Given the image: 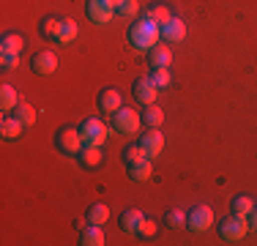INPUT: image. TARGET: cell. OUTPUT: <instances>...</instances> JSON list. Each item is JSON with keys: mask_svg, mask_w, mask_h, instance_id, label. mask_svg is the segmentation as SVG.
<instances>
[{"mask_svg": "<svg viewBox=\"0 0 257 246\" xmlns=\"http://www.w3.org/2000/svg\"><path fill=\"white\" fill-rule=\"evenodd\" d=\"M159 39H162V25H156L154 20H148V17H145L143 22H134L132 30H128V41L137 49H145V52H148L151 47H156Z\"/></svg>", "mask_w": 257, "mask_h": 246, "instance_id": "1", "label": "cell"}, {"mask_svg": "<svg viewBox=\"0 0 257 246\" xmlns=\"http://www.w3.org/2000/svg\"><path fill=\"white\" fill-rule=\"evenodd\" d=\"M143 126V115H137V109L120 107L118 112H112V129L120 134H137Z\"/></svg>", "mask_w": 257, "mask_h": 246, "instance_id": "2", "label": "cell"}, {"mask_svg": "<svg viewBox=\"0 0 257 246\" xmlns=\"http://www.w3.org/2000/svg\"><path fill=\"white\" fill-rule=\"evenodd\" d=\"M55 145H58V151L66 153V156H77V153L82 151V134H79V129H74V126H63L55 134Z\"/></svg>", "mask_w": 257, "mask_h": 246, "instance_id": "3", "label": "cell"}, {"mask_svg": "<svg viewBox=\"0 0 257 246\" xmlns=\"http://www.w3.org/2000/svg\"><path fill=\"white\" fill-rule=\"evenodd\" d=\"M249 230V219L246 216H238V213H232V216L222 219L219 221V235H222V241H241L243 235H246Z\"/></svg>", "mask_w": 257, "mask_h": 246, "instance_id": "4", "label": "cell"}, {"mask_svg": "<svg viewBox=\"0 0 257 246\" xmlns=\"http://www.w3.org/2000/svg\"><path fill=\"white\" fill-rule=\"evenodd\" d=\"M79 134H82V145H99L101 148L109 132L99 118H88V120H82V126H79Z\"/></svg>", "mask_w": 257, "mask_h": 246, "instance_id": "5", "label": "cell"}, {"mask_svg": "<svg viewBox=\"0 0 257 246\" xmlns=\"http://www.w3.org/2000/svg\"><path fill=\"white\" fill-rule=\"evenodd\" d=\"M186 224L192 232H205L213 224V211L208 205H194L192 213H186Z\"/></svg>", "mask_w": 257, "mask_h": 246, "instance_id": "6", "label": "cell"}, {"mask_svg": "<svg viewBox=\"0 0 257 246\" xmlns=\"http://www.w3.org/2000/svg\"><path fill=\"white\" fill-rule=\"evenodd\" d=\"M156 96H159V88L151 82V77H137L134 79V98H137L143 107L156 104Z\"/></svg>", "mask_w": 257, "mask_h": 246, "instance_id": "7", "label": "cell"}, {"mask_svg": "<svg viewBox=\"0 0 257 246\" xmlns=\"http://www.w3.org/2000/svg\"><path fill=\"white\" fill-rule=\"evenodd\" d=\"M85 11H88V20L96 22V25H107L109 20H112V14H115V9L107 3V0H88Z\"/></svg>", "mask_w": 257, "mask_h": 246, "instance_id": "8", "label": "cell"}, {"mask_svg": "<svg viewBox=\"0 0 257 246\" xmlns=\"http://www.w3.org/2000/svg\"><path fill=\"white\" fill-rule=\"evenodd\" d=\"M162 39L167 41V44H178V41H183L186 39V22L173 14L167 22L162 25Z\"/></svg>", "mask_w": 257, "mask_h": 246, "instance_id": "9", "label": "cell"}, {"mask_svg": "<svg viewBox=\"0 0 257 246\" xmlns=\"http://www.w3.org/2000/svg\"><path fill=\"white\" fill-rule=\"evenodd\" d=\"M30 69L36 74H52L58 69V55L50 52V49H41V52H36L33 58H30Z\"/></svg>", "mask_w": 257, "mask_h": 246, "instance_id": "10", "label": "cell"}, {"mask_svg": "<svg viewBox=\"0 0 257 246\" xmlns=\"http://www.w3.org/2000/svg\"><path fill=\"white\" fill-rule=\"evenodd\" d=\"M140 145H143V151L148 153L151 159L159 156V153H162V148H164L162 132H159V129H148V132H143V137H140Z\"/></svg>", "mask_w": 257, "mask_h": 246, "instance_id": "11", "label": "cell"}, {"mask_svg": "<svg viewBox=\"0 0 257 246\" xmlns=\"http://www.w3.org/2000/svg\"><path fill=\"white\" fill-rule=\"evenodd\" d=\"M77 159L85 170H96V167H101V162H104V151L99 145H82V151L77 153Z\"/></svg>", "mask_w": 257, "mask_h": 246, "instance_id": "12", "label": "cell"}, {"mask_svg": "<svg viewBox=\"0 0 257 246\" xmlns=\"http://www.w3.org/2000/svg\"><path fill=\"white\" fill-rule=\"evenodd\" d=\"M148 60L154 69H170V63H173V49L167 44H156L148 49Z\"/></svg>", "mask_w": 257, "mask_h": 246, "instance_id": "13", "label": "cell"}, {"mask_svg": "<svg viewBox=\"0 0 257 246\" xmlns=\"http://www.w3.org/2000/svg\"><path fill=\"white\" fill-rule=\"evenodd\" d=\"M99 107L104 112H118V109L123 107V98H120V93L115 88H104L99 93Z\"/></svg>", "mask_w": 257, "mask_h": 246, "instance_id": "14", "label": "cell"}, {"mask_svg": "<svg viewBox=\"0 0 257 246\" xmlns=\"http://www.w3.org/2000/svg\"><path fill=\"white\" fill-rule=\"evenodd\" d=\"M22 49H25V36H22V33H17V30H11V33H6L3 39H0V52L20 55Z\"/></svg>", "mask_w": 257, "mask_h": 246, "instance_id": "15", "label": "cell"}, {"mask_svg": "<svg viewBox=\"0 0 257 246\" xmlns=\"http://www.w3.org/2000/svg\"><path fill=\"white\" fill-rule=\"evenodd\" d=\"M107 238H104V227L101 224H88L82 227V235H79V243L82 246H101Z\"/></svg>", "mask_w": 257, "mask_h": 246, "instance_id": "16", "label": "cell"}, {"mask_svg": "<svg viewBox=\"0 0 257 246\" xmlns=\"http://www.w3.org/2000/svg\"><path fill=\"white\" fill-rule=\"evenodd\" d=\"M151 175H154V164H151V159H143V162H137V164H128V178H132V181L143 183V181H148Z\"/></svg>", "mask_w": 257, "mask_h": 246, "instance_id": "17", "label": "cell"}, {"mask_svg": "<svg viewBox=\"0 0 257 246\" xmlns=\"http://www.w3.org/2000/svg\"><path fill=\"white\" fill-rule=\"evenodd\" d=\"M85 219H88V224H107L109 221V208L104 205V202H93V205L88 208V213H85Z\"/></svg>", "mask_w": 257, "mask_h": 246, "instance_id": "18", "label": "cell"}, {"mask_svg": "<svg viewBox=\"0 0 257 246\" xmlns=\"http://www.w3.org/2000/svg\"><path fill=\"white\" fill-rule=\"evenodd\" d=\"M77 22L74 20H69V17H63V22H60V30H58V36H55V41L58 44H71V41L77 39Z\"/></svg>", "mask_w": 257, "mask_h": 246, "instance_id": "19", "label": "cell"}, {"mask_svg": "<svg viewBox=\"0 0 257 246\" xmlns=\"http://www.w3.org/2000/svg\"><path fill=\"white\" fill-rule=\"evenodd\" d=\"M17 104H20L17 88L14 85H3V88H0V109H3V112H11V109H17Z\"/></svg>", "mask_w": 257, "mask_h": 246, "instance_id": "20", "label": "cell"}, {"mask_svg": "<svg viewBox=\"0 0 257 246\" xmlns=\"http://www.w3.org/2000/svg\"><path fill=\"white\" fill-rule=\"evenodd\" d=\"M140 221H143V211H140V208H128V211H123V216H120V230L137 232Z\"/></svg>", "mask_w": 257, "mask_h": 246, "instance_id": "21", "label": "cell"}, {"mask_svg": "<svg viewBox=\"0 0 257 246\" xmlns=\"http://www.w3.org/2000/svg\"><path fill=\"white\" fill-rule=\"evenodd\" d=\"M22 129H25V123H22L17 115H11V118H3V123H0V132H3L6 140H17L22 134Z\"/></svg>", "mask_w": 257, "mask_h": 246, "instance_id": "22", "label": "cell"}, {"mask_svg": "<svg viewBox=\"0 0 257 246\" xmlns=\"http://www.w3.org/2000/svg\"><path fill=\"white\" fill-rule=\"evenodd\" d=\"M143 123L148 129H159L164 123V109L159 107V104H148V107H145V112H143Z\"/></svg>", "mask_w": 257, "mask_h": 246, "instance_id": "23", "label": "cell"}, {"mask_svg": "<svg viewBox=\"0 0 257 246\" xmlns=\"http://www.w3.org/2000/svg\"><path fill=\"white\" fill-rule=\"evenodd\" d=\"M254 205H257V202H254L249 194H238V197H232V213H238V216H249Z\"/></svg>", "mask_w": 257, "mask_h": 246, "instance_id": "24", "label": "cell"}, {"mask_svg": "<svg viewBox=\"0 0 257 246\" xmlns=\"http://www.w3.org/2000/svg\"><path fill=\"white\" fill-rule=\"evenodd\" d=\"M143 159H151L148 153L143 151V145H128L126 151H123V162H126V167H128V164H137V162H143Z\"/></svg>", "mask_w": 257, "mask_h": 246, "instance_id": "25", "label": "cell"}, {"mask_svg": "<svg viewBox=\"0 0 257 246\" xmlns=\"http://www.w3.org/2000/svg\"><path fill=\"white\" fill-rule=\"evenodd\" d=\"M145 17H148V20H154L156 25H164V22H167L173 14H170V9H167V6L156 3V6H151V9H148V14H145Z\"/></svg>", "mask_w": 257, "mask_h": 246, "instance_id": "26", "label": "cell"}, {"mask_svg": "<svg viewBox=\"0 0 257 246\" xmlns=\"http://www.w3.org/2000/svg\"><path fill=\"white\" fill-rule=\"evenodd\" d=\"M14 115H17V118H20L22 123H25V126H30V123H33V120H36V109H33V107H30V104H28V101H20V104H17V109H14Z\"/></svg>", "mask_w": 257, "mask_h": 246, "instance_id": "27", "label": "cell"}, {"mask_svg": "<svg viewBox=\"0 0 257 246\" xmlns=\"http://www.w3.org/2000/svg\"><path fill=\"white\" fill-rule=\"evenodd\" d=\"M60 17H47L44 22H41V33L47 36V39H55V36H58V30H60Z\"/></svg>", "mask_w": 257, "mask_h": 246, "instance_id": "28", "label": "cell"}, {"mask_svg": "<svg viewBox=\"0 0 257 246\" xmlns=\"http://www.w3.org/2000/svg\"><path fill=\"white\" fill-rule=\"evenodd\" d=\"M148 77H151V82H154L156 88H167L170 79H173V77H170V69H154Z\"/></svg>", "mask_w": 257, "mask_h": 246, "instance_id": "29", "label": "cell"}, {"mask_svg": "<svg viewBox=\"0 0 257 246\" xmlns=\"http://www.w3.org/2000/svg\"><path fill=\"white\" fill-rule=\"evenodd\" d=\"M137 11H140L137 0H123V3L118 6V14L120 17H128V20H132V17H137Z\"/></svg>", "mask_w": 257, "mask_h": 246, "instance_id": "30", "label": "cell"}, {"mask_svg": "<svg viewBox=\"0 0 257 246\" xmlns=\"http://www.w3.org/2000/svg\"><path fill=\"white\" fill-rule=\"evenodd\" d=\"M156 230H159L156 221L154 219H145V216H143V221H140V227H137V232H140V235H145V238H154Z\"/></svg>", "mask_w": 257, "mask_h": 246, "instance_id": "31", "label": "cell"}, {"mask_svg": "<svg viewBox=\"0 0 257 246\" xmlns=\"http://www.w3.org/2000/svg\"><path fill=\"white\" fill-rule=\"evenodd\" d=\"M183 221H186V213H183V211H178V208L167 211V224H170V227H181Z\"/></svg>", "mask_w": 257, "mask_h": 246, "instance_id": "32", "label": "cell"}, {"mask_svg": "<svg viewBox=\"0 0 257 246\" xmlns=\"http://www.w3.org/2000/svg\"><path fill=\"white\" fill-rule=\"evenodd\" d=\"M0 63H3V69H17V66H20V55L0 52Z\"/></svg>", "mask_w": 257, "mask_h": 246, "instance_id": "33", "label": "cell"}, {"mask_svg": "<svg viewBox=\"0 0 257 246\" xmlns=\"http://www.w3.org/2000/svg\"><path fill=\"white\" fill-rule=\"evenodd\" d=\"M246 219H249V227H252V230H257V205L252 208V213H249Z\"/></svg>", "mask_w": 257, "mask_h": 246, "instance_id": "34", "label": "cell"}, {"mask_svg": "<svg viewBox=\"0 0 257 246\" xmlns=\"http://www.w3.org/2000/svg\"><path fill=\"white\" fill-rule=\"evenodd\" d=\"M107 3H109V6H112V9H115V11H118V6H120V3H123V0H107Z\"/></svg>", "mask_w": 257, "mask_h": 246, "instance_id": "35", "label": "cell"}]
</instances>
